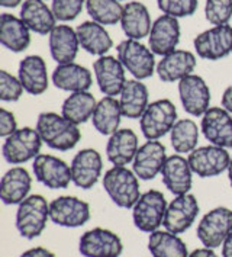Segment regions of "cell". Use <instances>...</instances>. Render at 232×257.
<instances>
[{
  "instance_id": "obj_1",
  "label": "cell",
  "mask_w": 232,
  "mask_h": 257,
  "mask_svg": "<svg viewBox=\"0 0 232 257\" xmlns=\"http://www.w3.org/2000/svg\"><path fill=\"white\" fill-rule=\"evenodd\" d=\"M37 131L44 144L57 151L73 150L82 140L79 125L55 112H42L37 119Z\"/></svg>"
},
{
  "instance_id": "obj_2",
  "label": "cell",
  "mask_w": 232,
  "mask_h": 257,
  "mask_svg": "<svg viewBox=\"0 0 232 257\" xmlns=\"http://www.w3.org/2000/svg\"><path fill=\"white\" fill-rule=\"evenodd\" d=\"M139 177L125 166H113L103 176V189L112 202L123 209H131L141 198Z\"/></svg>"
},
{
  "instance_id": "obj_3",
  "label": "cell",
  "mask_w": 232,
  "mask_h": 257,
  "mask_svg": "<svg viewBox=\"0 0 232 257\" xmlns=\"http://www.w3.org/2000/svg\"><path fill=\"white\" fill-rule=\"evenodd\" d=\"M50 203L42 195H29L25 201L18 205L16 228L27 240L40 237L47 227Z\"/></svg>"
},
{
  "instance_id": "obj_4",
  "label": "cell",
  "mask_w": 232,
  "mask_h": 257,
  "mask_svg": "<svg viewBox=\"0 0 232 257\" xmlns=\"http://www.w3.org/2000/svg\"><path fill=\"white\" fill-rule=\"evenodd\" d=\"M177 109L170 99L151 102L139 118V128L145 140H160L171 133L177 122Z\"/></svg>"
},
{
  "instance_id": "obj_5",
  "label": "cell",
  "mask_w": 232,
  "mask_h": 257,
  "mask_svg": "<svg viewBox=\"0 0 232 257\" xmlns=\"http://www.w3.org/2000/svg\"><path fill=\"white\" fill-rule=\"evenodd\" d=\"M42 144L44 141L37 128L25 126L5 138L2 154L11 164H24L29 160H35L41 154Z\"/></svg>"
},
{
  "instance_id": "obj_6",
  "label": "cell",
  "mask_w": 232,
  "mask_h": 257,
  "mask_svg": "<svg viewBox=\"0 0 232 257\" xmlns=\"http://www.w3.org/2000/svg\"><path fill=\"white\" fill-rule=\"evenodd\" d=\"M168 203L163 192L155 189L147 190L141 195L132 208V219L138 230L142 232H154L164 222Z\"/></svg>"
},
{
  "instance_id": "obj_7",
  "label": "cell",
  "mask_w": 232,
  "mask_h": 257,
  "mask_svg": "<svg viewBox=\"0 0 232 257\" xmlns=\"http://www.w3.org/2000/svg\"><path fill=\"white\" fill-rule=\"evenodd\" d=\"M118 58L126 71H129L137 80L150 79L157 70L155 57L151 48L137 40H125L118 47Z\"/></svg>"
},
{
  "instance_id": "obj_8",
  "label": "cell",
  "mask_w": 232,
  "mask_h": 257,
  "mask_svg": "<svg viewBox=\"0 0 232 257\" xmlns=\"http://www.w3.org/2000/svg\"><path fill=\"white\" fill-rule=\"evenodd\" d=\"M232 231V209L218 206L203 215L197 225V238L207 248L220 247Z\"/></svg>"
},
{
  "instance_id": "obj_9",
  "label": "cell",
  "mask_w": 232,
  "mask_h": 257,
  "mask_svg": "<svg viewBox=\"0 0 232 257\" xmlns=\"http://www.w3.org/2000/svg\"><path fill=\"white\" fill-rule=\"evenodd\" d=\"M187 160L193 173L202 179H206L219 176L220 173L226 172L231 163V156L226 149L210 144L193 150Z\"/></svg>"
},
{
  "instance_id": "obj_10",
  "label": "cell",
  "mask_w": 232,
  "mask_h": 257,
  "mask_svg": "<svg viewBox=\"0 0 232 257\" xmlns=\"http://www.w3.org/2000/svg\"><path fill=\"white\" fill-rule=\"evenodd\" d=\"M79 251L83 257H119L123 251L121 237L106 228H93L80 237Z\"/></svg>"
},
{
  "instance_id": "obj_11",
  "label": "cell",
  "mask_w": 232,
  "mask_h": 257,
  "mask_svg": "<svg viewBox=\"0 0 232 257\" xmlns=\"http://www.w3.org/2000/svg\"><path fill=\"white\" fill-rule=\"evenodd\" d=\"M197 55L203 60L216 61L232 53V27L220 25L199 34L193 41Z\"/></svg>"
},
{
  "instance_id": "obj_12",
  "label": "cell",
  "mask_w": 232,
  "mask_h": 257,
  "mask_svg": "<svg viewBox=\"0 0 232 257\" xmlns=\"http://www.w3.org/2000/svg\"><path fill=\"white\" fill-rule=\"evenodd\" d=\"M32 170L35 179L50 189H66L73 182L71 167L53 154H40L32 163Z\"/></svg>"
},
{
  "instance_id": "obj_13",
  "label": "cell",
  "mask_w": 232,
  "mask_h": 257,
  "mask_svg": "<svg viewBox=\"0 0 232 257\" xmlns=\"http://www.w3.org/2000/svg\"><path fill=\"white\" fill-rule=\"evenodd\" d=\"M50 219L66 228H77L90 219V205L76 196H58L50 203Z\"/></svg>"
},
{
  "instance_id": "obj_14",
  "label": "cell",
  "mask_w": 232,
  "mask_h": 257,
  "mask_svg": "<svg viewBox=\"0 0 232 257\" xmlns=\"http://www.w3.org/2000/svg\"><path fill=\"white\" fill-rule=\"evenodd\" d=\"M178 96L183 109L191 116H203L210 108V89L197 74L178 81Z\"/></svg>"
},
{
  "instance_id": "obj_15",
  "label": "cell",
  "mask_w": 232,
  "mask_h": 257,
  "mask_svg": "<svg viewBox=\"0 0 232 257\" xmlns=\"http://www.w3.org/2000/svg\"><path fill=\"white\" fill-rule=\"evenodd\" d=\"M197 214L199 202L194 195H178L167 206L163 222L164 228L173 234H183L193 225Z\"/></svg>"
},
{
  "instance_id": "obj_16",
  "label": "cell",
  "mask_w": 232,
  "mask_h": 257,
  "mask_svg": "<svg viewBox=\"0 0 232 257\" xmlns=\"http://www.w3.org/2000/svg\"><path fill=\"white\" fill-rule=\"evenodd\" d=\"M70 167L73 183L80 189L89 190L95 186L102 176L103 160L97 150L84 149L74 156Z\"/></svg>"
},
{
  "instance_id": "obj_17",
  "label": "cell",
  "mask_w": 232,
  "mask_h": 257,
  "mask_svg": "<svg viewBox=\"0 0 232 257\" xmlns=\"http://www.w3.org/2000/svg\"><path fill=\"white\" fill-rule=\"evenodd\" d=\"M200 130L205 138L213 146L232 149V113L225 108H209L202 116Z\"/></svg>"
},
{
  "instance_id": "obj_18",
  "label": "cell",
  "mask_w": 232,
  "mask_h": 257,
  "mask_svg": "<svg viewBox=\"0 0 232 257\" xmlns=\"http://www.w3.org/2000/svg\"><path fill=\"white\" fill-rule=\"evenodd\" d=\"M93 71L97 86L103 95L112 97L121 95L126 83V70L119 61V58H115L112 55H102L95 61Z\"/></svg>"
},
{
  "instance_id": "obj_19",
  "label": "cell",
  "mask_w": 232,
  "mask_h": 257,
  "mask_svg": "<svg viewBox=\"0 0 232 257\" xmlns=\"http://www.w3.org/2000/svg\"><path fill=\"white\" fill-rule=\"evenodd\" d=\"M167 157V150L163 143L158 140H148L139 146L132 162V170L141 180H152L158 173H161Z\"/></svg>"
},
{
  "instance_id": "obj_20",
  "label": "cell",
  "mask_w": 232,
  "mask_h": 257,
  "mask_svg": "<svg viewBox=\"0 0 232 257\" xmlns=\"http://www.w3.org/2000/svg\"><path fill=\"white\" fill-rule=\"evenodd\" d=\"M151 51L157 55L170 54L176 51L180 42V24L177 18L161 15L155 19L148 35Z\"/></svg>"
},
{
  "instance_id": "obj_21",
  "label": "cell",
  "mask_w": 232,
  "mask_h": 257,
  "mask_svg": "<svg viewBox=\"0 0 232 257\" xmlns=\"http://www.w3.org/2000/svg\"><path fill=\"white\" fill-rule=\"evenodd\" d=\"M164 186L173 195H186L191 189L193 183V170L189 160L181 154L168 156L161 169Z\"/></svg>"
},
{
  "instance_id": "obj_22",
  "label": "cell",
  "mask_w": 232,
  "mask_h": 257,
  "mask_svg": "<svg viewBox=\"0 0 232 257\" xmlns=\"http://www.w3.org/2000/svg\"><path fill=\"white\" fill-rule=\"evenodd\" d=\"M18 77L22 83L25 92L34 96H40L44 92H47L50 84L47 63L40 55L25 57L19 64Z\"/></svg>"
},
{
  "instance_id": "obj_23",
  "label": "cell",
  "mask_w": 232,
  "mask_h": 257,
  "mask_svg": "<svg viewBox=\"0 0 232 257\" xmlns=\"http://www.w3.org/2000/svg\"><path fill=\"white\" fill-rule=\"evenodd\" d=\"M32 177L25 167L15 166L9 169L0 182V198L5 205H19L29 196Z\"/></svg>"
},
{
  "instance_id": "obj_24",
  "label": "cell",
  "mask_w": 232,
  "mask_h": 257,
  "mask_svg": "<svg viewBox=\"0 0 232 257\" xmlns=\"http://www.w3.org/2000/svg\"><path fill=\"white\" fill-rule=\"evenodd\" d=\"M196 68V55L186 50H176L164 55L157 64V74L164 83L180 81L193 74Z\"/></svg>"
},
{
  "instance_id": "obj_25",
  "label": "cell",
  "mask_w": 232,
  "mask_h": 257,
  "mask_svg": "<svg viewBox=\"0 0 232 257\" xmlns=\"http://www.w3.org/2000/svg\"><path fill=\"white\" fill-rule=\"evenodd\" d=\"M48 44L51 57L58 64L74 63L80 48L77 31L69 25H57L50 32Z\"/></svg>"
},
{
  "instance_id": "obj_26",
  "label": "cell",
  "mask_w": 232,
  "mask_h": 257,
  "mask_svg": "<svg viewBox=\"0 0 232 257\" xmlns=\"http://www.w3.org/2000/svg\"><path fill=\"white\" fill-rule=\"evenodd\" d=\"M53 83L64 92H87L93 84V76L87 68L76 63L58 64L53 73Z\"/></svg>"
},
{
  "instance_id": "obj_27",
  "label": "cell",
  "mask_w": 232,
  "mask_h": 257,
  "mask_svg": "<svg viewBox=\"0 0 232 257\" xmlns=\"http://www.w3.org/2000/svg\"><path fill=\"white\" fill-rule=\"evenodd\" d=\"M139 144L138 136L131 128L118 130L109 137L106 144V157L113 166H126L134 162Z\"/></svg>"
},
{
  "instance_id": "obj_28",
  "label": "cell",
  "mask_w": 232,
  "mask_h": 257,
  "mask_svg": "<svg viewBox=\"0 0 232 257\" xmlns=\"http://www.w3.org/2000/svg\"><path fill=\"white\" fill-rule=\"evenodd\" d=\"M121 27L128 40L141 41L151 32V16L147 6L141 2H128L123 6Z\"/></svg>"
},
{
  "instance_id": "obj_29",
  "label": "cell",
  "mask_w": 232,
  "mask_h": 257,
  "mask_svg": "<svg viewBox=\"0 0 232 257\" xmlns=\"http://www.w3.org/2000/svg\"><path fill=\"white\" fill-rule=\"evenodd\" d=\"M21 19L32 32L50 35L57 27V18L44 0H25L21 9Z\"/></svg>"
},
{
  "instance_id": "obj_30",
  "label": "cell",
  "mask_w": 232,
  "mask_h": 257,
  "mask_svg": "<svg viewBox=\"0 0 232 257\" xmlns=\"http://www.w3.org/2000/svg\"><path fill=\"white\" fill-rule=\"evenodd\" d=\"M0 42L12 53H22L31 44V29L21 18L11 14L0 16Z\"/></svg>"
},
{
  "instance_id": "obj_31",
  "label": "cell",
  "mask_w": 232,
  "mask_h": 257,
  "mask_svg": "<svg viewBox=\"0 0 232 257\" xmlns=\"http://www.w3.org/2000/svg\"><path fill=\"white\" fill-rule=\"evenodd\" d=\"M148 100H150V92L142 80H137V79L126 80L119 95V103L125 118L139 119L150 105Z\"/></svg>"
},
{
  "instance_id": "obj_32",
  "label": "cell",
  "mask_w": 232,
  "mask_h": 257,
  "mask_svg": "<svg viewBox=\"0 0 232 257\" xmlns=\"http://www.w3.org/2000/svg\"><path fill=\"white\" fill-rule=\"evenodd\" d=\"M77 37L80 41V47L92 55H105L113 47V41L109 32L103 25L95 21H86L77 27Z\"/></svg>"
},
{
  "instance_id": "obj_33",
  "label": "cell",
  "mask_w": 232,
  "mask_h": 257,
  "mask_svg": "<svg viewBox=\"0 0 232 257\" xmlns=\"http://www.w3.org/2000/svg\"><path fill=\"white\" fill-rule=\"evenodd\" d=\"M122 116L123 113L119 100L112 96H105L97 102L92 122L99 134L110 137L119 130Z\"/></svg>"
},
{
  "instance_id": "obj_34",
  "label": "cell",
  "mask_w": 232,
  "mask_h": 257,
  "mask_svg": "<svg viewBox=\"0 0 232 257\" xmlns=\"http://www.w3.org/2000/svg\"><path fill=\"white\" fill-rule=\"evenodd\" d=\"M148 250L152 257H189V250L186 243L167 230H157L150 234Z\"/></svg>"
},
{
  "instance_id": "obj_35",
  "label": "cell",
  "mask_w": 232,
  "mask_h": 257,
  "mask_svg": "<svg viewBox=\"0 0 232 257\" xmlns=\"http://www.w3.org/2000/svg\"><path fill=\"white\" fill-rule=\"evenodd\" d=\"M97 106L96 97L89 90L87 92H76L63 102L61 115L76 125L84 123L92 119L95 109Z\"/></svg>"
},
{
  "instance_id": "obj_36",
  "label": "cell",
  "mask_w": 232,
  "mask_h": 257,
  "mask_svg": "<svg viewBox=\"0 0 232 257\" xmlns=\"http://www.w3.org/2000/svg\"><path fill=\"white\" fill-rule=\"evenodd\" d=\"M171 147L177 154H190L193 150L197 149L199 143V126L190 119H178L170 133Z\"/></svg>"
},
{
  "instance_id": "obj_37",
  "label": "cell",
  "mask_w": 232,
  "mask_h": 257,
  "mask_svg": "<svg viewBox=\"0 0 232 257\" xmlns=\"http://www.w3.org/2000/svg\"><path fill=\"white\" fill-rule=\"evenodd\" d=\"M86 9L92 21L100 25H116L122 19L123 6L119 0H86Z\"/></svg>"
},
{
  "instance_id": "obj_38",
  "label": "cell",
  "mask_w": 232,
  "mask_h": 257,
  "mask_svg": "<svg viewBox=\"0 0 232 257\" xmlns=\"http://www.w3.org/2000/svg\"><path fill=\"white\" fill-rule=\"evenodd\" d=\"M205 16L215 27L228 25L232 18V0H206Z\"/></svg>"
},
{
  "instance_id": "obj_39",
  "label": "cell",
  "mask_w": 232,
  "mask_h": 257,
  "mask_svg": "<svg viewBox=\"0 0 232 257\" xmlns=\"http://www.w3.org/2000/svg\"><path fill=\"white\" fill-rule=\"evenodd\" d=\"M158 9L164 15L173 18H186L191 16L197 11V0H157Z\"/></svg>"
},
{
  "instance_id": "obj_40",
  "label": "cell",
  "mask_w": 232,
  "mask_h": 257,
  "mask_svg": "<svg viewBox=\"0 0 232 257\" xmlns=\"http://www.w3.org/2000/svg\"><path fill=\"white\" fill-rule=\"evenodd\" d=\"M24 92L25 89L19 77H15L6 70L0 71V99L3 102H18Z\"/></svg>"
},
{
  "instance_id": "obj_41",
  "label": "cell",
  "mask_w": 232,
  "mask_h": 257,
  "mask_svg": "<svg viewBox=\"0 0 232 257\" xmlns=\"http://www.w3.org/2000/svg\"><path fill=\"white\" fill-rule=\"evenodd\" d=\"M86 0H53V12L55 18L61 22L74 21L82 14Z\"/></svg>"
},
{
  "instance_id": "obj_42",
  "label": "cell",
  "mask_w": 232,
  "mask_h": 257,
  "mask_svg": "<svg viewBox=\"0 0 232 257\" xmlns=\"http://www.w3.org/2000/svg\"><path fill=\"white\" fill-rule=\"evenodd\" d=\"M18 130V122L15 115L8 109H0V137L8 138Z\"/></svg>"
},
{
  "instance_id": "obj_43",
  "label": "cell",
  "mask_w": 232,
  "mask_h": 257,
  "mask_svg": "<svg viewBox=\"0 0 232 257\" xmlns=\"http://www.w3.org/2000/svg\"><path fill=\"white\" fill-rule=\"evenodd\" d=\"M19 257H55V254L45 247H34L22 253Z\"/></svg>"
},
{
  "instance_id": "obj_44",
  "label": "cell",
  "mask_w": 232,
  "mask_h": 257,
  "mask_svg": "<svg viewBox=\"0 0 232 257\" xmlns=\"http://www.w3.org/2000/svg\"><path fill=\"white\" fill-rule=\"evenodd\" d=\"M222 108H225L229 113H232V84L225 89L222 95Z\"/></svg>"
},
{
  "instance_id": "obj_45",
  "label": "cell",
  "mask_w": 232,
  "mask_h": 257,
  "mask_svg": "<svg viewBox=\"0 0 232 257\" xmlns=\"http://www.w3.org/2000/svg\"><path fill=\"white\" fill-rule=\"evenodd\" d=\"M189 257H218V254L213 251V248H197V250H193Z\"/></svg>"
},
{
  "instance_id": "obj_46",
  "label": "cell",
  "mask_w": 232,
  "mask_h": 257,
  "mask_svg": "<svg viewBox=\"0 0 232 257\" xmlns=\"http://www.w3.org/2000/svg\"><path fill=\"white\" fill-rule=\"evenodd\" d=\"M222 257H232V231L222 244Z\"/></svg>"
},
{
  "instance_id": "obj_47",
  "label": "cell",
  "mask_w": 232,
  "mask_h": 257,
  "mask_svg": "<svg viewBox=\"0 0 232 257\" xmlns=\"http://www.w3.org/2000/svg\"><path fill=\"white\" fill-rule=\"evenodd\" d=\"M22 3V0H0V5L3 6V8H16V6H19Z\"/></svg>"
},
{
  "instance_id": "obj_48",
  "label": "cell",
  "mask_w": 232,
  "mask_h": 257,
  "mask_svg": "<svg viewBox=\"0 0 232 257\" xmlns=\"http://www.w3.org/2000/svg\"><path fill=\"white\" fill-rule=\"evenodd\" d=\"M228 179H229V183H231L232 186V157H231V163H229V167H228Z\"/></svg>"
},
{
  "instance_id": "obj_49",
  "label": "cell",
  "mask_w": 232,
  "mask_h": 257,
  "mask_svg": "<svg viewBox=\"0 0 232 257\" xmlns=\"http://www.w3.org/2000/svg\"><path fill=\"white\" fill-rule=\"evenodd\" d=\"M119 2H121V0H119Z\"/></svg>"
}]
</instances>
